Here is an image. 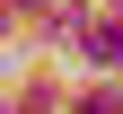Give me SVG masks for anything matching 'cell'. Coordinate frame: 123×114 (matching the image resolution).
Instances as JSON below:
<instances>
[{
	"instance_id": "cell-1",
	"label": "cell",
	"mask_w": 123,
	"mask_h": 114,
	"mask_svg": "<svg viewBox=\"0 0 123 114\" xmlns=\"http://www.w3.org/2000/svg\"><path fill=\"white\" fill-rule=\"evenodd\" d=\"M88 53H97L105 70H123V26H97V35H88Z\"/></svg>"
},
{
	"instance_id": "cell-2",
	"label": "cell",
	"mask_w": 123,
	"mask_h": 114,
	"mask_svg": "<svg viewBox=\"0 0 123 114\" xmlns=\"http://www.w3.org/2000/svg\"><path fill=\"white\" fill-rule=\"evenodd\" d=\"M79 114H123V96H114V88H97V96H88Z\"/></svg>"
},
{
	"instance_id": "cell-3",
	"label": "cell",
	"mask_w": 123,
	"mask_h": 114,
	"mask_svg": "<svg viewBox=\"0 0 123 114\" xmlns=\"http://www.w3.org/2000/svg\"><path fill=\"white\" fill-rule=\"evenodd\" d=\"M114 9H123V0H114Z\"/></svg>"
}]
</instances>
